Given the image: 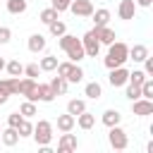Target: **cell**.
<instances>
[{
    "mask_svg": "<svg viewBox=\"0 0 153 153\" xmlns=\"http://www.w3.org/2000/svg\"><path fill=\"white\" fill-rule=\"evenodd\" d=\"M127 60H129V45L124 41H112L108 45V53L103 57V65L108 69H112V67H122Z\"/></svg>",
    "mask_w": 153,
    "mask_h": 153,
    "instance_id": "6da1fadb",
    "label": "cell"
},
{
    "mask_svg": "<svg viewBox=\"0 0 153 153\" xmlns=\"http://www.w3.org/2000/svg\"><path fill=\"white\" fill-rule=\"evenodd\" d=\"M57 45L67 53V57L72 60V62H81L84 57H86V53H84V45H81V38H76L74 33H62L60 38H57Z\"/></svg>",
    "mask_w": 153,
    "mask_h": 153,
    "instance_id": "7a4b0ae2",
    "label": "cell"
},
{
    "mask_svg": "<svg viewBox=\"0 0 153 153\" xmlns=\"http://www.w3.org/2000/svg\"><path fill=\"white\" fill-rule=\"evenodd\" d=\"M31 136H33L36 146H48V143L53 141V122H48V120H38V122L33 124Z\"/></svg>",
    "mask_w": 153,
    "mask_h": 153,
    "instance_id": "3957f363",
    "label": "cell"
},
{
    "mask_svg": "<svg viewBox=\"0 0 153 153\" xmlns=\"http://www.w3.org/2000/svg\"><path fill=\"white\" fill-rule=\"evenodd\" d=\"M108 143H110L112 151H127L129 136H127V131L120 124H115V127H108Z\"/></svg>",
    "mask_w": 153,
    "mask_h": 153,
    "instance_id": "277c9868",
    "label": "cell"
},
{
    "mask_svg": "<svg viewBox=\"0 0 153 153\" xmlns=\"http://www.w3.org/2000/svg\"><path fill=\"white\" fill-rule=\"evenodd\" d=\"M81 45H84L86 57H98V53H100V41H98V36H96L93 29H88V31L81 36Z\"/></svg>",
    "mask_w": 153,
    "mask_h": 153,
    "instance_id": "5b68a950",
    "label": "cell"
},
{
    "mask_svg": "<svg viewBox=\"0 0 153 153\" xmlns=\"http://www.w3.org/2000/svg\"><path fill=\"white\" fill-rule=\"evenodd\" d=\"M127 81H129V69H127L124 65L110 69V74H108V84H110L112 88H122Z\"/></svg>",
    "mask_w": 153,
    "mask_h": 153,
    "instance_id": "8992f818",
    "label": "cell"
},
{
    "mask_svg": "<svg viewBox=\"0 0 153 153\" xmlns=\"http://www.w3.org/2000/svg\"><path fill=\"white\" fill-rule=\"evenodd\" d=\"M93 2L91 0H72L69 2V12L74 14V17H79V19H86V17H91L93 14Z\"/></svg>",
    "mask_w": 153,
    "mask_h": 153,
    "instance_id": "52a82bcc",
    "label": "cell"
},
{
    "mask_svg": "<svg viewBox=\"0 0 153 153\" xmlns=\"http://www.w3.org/2000/svg\"><path fill=\"white\" fill-rule=\"evenodd\" d=\"M79 148V139L69 131H60V139H57V151L60 153H69V151H76Z\"/></svg>",
    "mask_w": 153,
    "mask_h": 153,
    "instance_id": "ba28073f",
    "label": "cell"
},
{
    "mask_svg": "<svg viewBox=\"0 0 153 153\" xmlns=\"http://www.w3.org/2000/svg\"><path fill=\"white\" fill-rule=\"evenodd\" d=\"M131 112H134L136 117H148V115H153V100H151V98H136V100H131Z\"/></svg>",
    "mask_w": 153,
    "mask_h": 153,
    "instance_id": "9c48e42d",
    "label": "cell"
},
{
    "mask_svg": "<svg viewBox=\"0 0 153 153\" xmlns=\"http://www.w3.org/2000/svg\"><path fill=\"white\" fill-rule=\"evenodd\" d=\"M36 79H31V76H24V79H19V96H24L26 100H33L36 103Z\"/></svg>",
    "mask_w": 153,
    "mask_h": 153,
    "instance_id": "30bf717a",
    "label": "cell"
},
{
    "mask_svg": "<svg viewBox=\"0 0 153 153\" xmlns=\"http://www.w3.org/2000/svg\"><path fill=\"white\" fill-rule=\"evenodd\" d=\"M136 2L134 0H120V5H117V17L120 19H124V22H131L134 17H136Z\"/></svg>",
    "mask_w": 153,
    "mask_h": 153,
    "instance_id": "8fae6325",
    "label": "cell"
},
{
    "mask_svg": "<svg viewBox=\"0 0 153 153\" xmlns=\"http://www.w3.org/2000/svg\"><path fill=\"white\" fill-rule=\"evenodd\" d=\"M45 45H48V41H45V36H43V33H31V36H29V41H26V48H29L33 55L43 53V50H45Z\"/></svg>",
    "mask_w": 153,
    "mask_h": 153,
    "instance_id": "7c38bea8",
    "label": "cell"
},
{
    "mask_svg": "<svg viewBox=\"0 0 153 153\" xmlns=\"http://www.w3.org/2000/svg\"><path fill=\"white\" fill-rule=\"evenodd\" d=\"M96 31V36H98V41H100V45H110L115 38H117V33H115V29H110L108 24L105 26H96L93 29Z\"/></svg>",
    "mask_w": 153,
    "mask_h": 153,
    "instance_id": "4fadbf2b",
    "label": "cell"
},
{
    "mask_svg": "<svg viewBox=\"0 0 153 153\" xmlns=\"http://www.w3.org/2000/svg\"><path fill=\"white\" fill-rule=\"evenodd\" d=\"M55 93L50 88V84H36V103H53Z\"/></svg>",
    "mask_w": 153,
    "mask_h": 153,
    "instance_id": "5bb4252c",
    "label": "cell"
},
{
    "mask_svg": "<svg viewBox=\"0 0 153 153\" xmlns=\"http://www.w3.org/2000/svg\"><path fill=\"white\" fill-rule=\"evenodd\" d=\"M0 143H5V146H17L19 143V131L14 129V127H5L2 131H0Z\"/></svg>",
    "mask_w": 153,
    "mask_h": 153,
    "instance_id": "9a60e30c",
    "label": "cell"
},
{
    "mask_svg": "<svg viewBox=\"0 0 153 153\" xmlns=\"http://www.w3.org/2000/svg\"><path fill=\"white\" fill-rule=\"evenodd\" d=\"M93 124H96V115H93V112L84 110V112H79V115H76V127H79V129L88 131V129H93Z\"/></svg>",
    "mask_w": 153,
    "mask_h": 153,
    "instance_id": "2e32d148",
    "label": "cell"
},
{
    "mask_svg": "<svg viewBox=\"0 0 153 153\" xmlns=\"http://www.w3.org/2000/svg\"><path fill=\"white\" fill-rule=\"evenodd\" d=\"M57 131H72L74 127H76V117L74 115H69V112H65V115H57Z\"/></svg>",
    "mask_w": 153,
    "mask_h": 153,
    "instance_id": "e0dca14e",
    "label": "cell"
},
{
    "mask_svg": "<svg viewBox=\"0 0 153 153\" xmlns=\"http://www.w3.org/2000/svg\"><path fill=\"white\" fill-rule=\"evenodd\" d=\"M146 55H151V53H148V45H143V43H134V45H129V60H134V62H143Z\"/></svg>",
    "mask_w": 153,
    "mask_h": 153,
    "instance_id": "ac0fdd59",
    "label": "cell"
},
{
    "mask_svg": "<svg viewBox=\"0 0 153 153\" xmlns=\"http://www.w3.org/2000/svg\"><path fill=\"white\" fill-rule=\"evenodd\" d=\"M100 122H103L105 127H115V124H120V122H122V115H120V110L108 108V110L100 115Z\"/></svg>",
    "mask_w": 153,
    "mask_h": 153,
    "instance_id": "d6986e66",
    "label": "cell"
},
{
    "mask_svg": "<svg viewBox=\"0 0 153 153\" xmlns=\"http://www.w3.org/2000/svg\"><path fill=\"white\" fill-rule=\"evenodd\" d=\"M50 88H53V93H55V96H65V93H67V88H69V81H67L65 76H60V74H57V76H53V79H50Z\"/></svg>",
    "mask_w": 153,
    "mask_h": 153,
    "instance_id": "ffe728a7",
    "label": "cell"
},
{
    "mask_svg": "<svg viewBox=\"0 0 153 153\" xmlns=\"http://www.w3.org/2000/svg\"><path fill=\"white\" fill-rule=\"evenodd\" d=\"M91 17H93V29H96V26H105V24L110 22V17H112V14H110V10H108V7H100V10H93V14H91Z\"/></svg>",
    "mask_w": 153,
    "mask_h": 153,
    "instance_id": "44dd1931",
    "label": "cell"
},
{
    "mask_svg": "<svg viewBox=\"0 0 153 153\" xmlns=\"http://www.w3.org/2000/svg\"><path fill=\"white\" fill-rule=\"evenodd\" d=\"M84 96L91 98V100H98V98L103 96V86H100L98 81H88V84L84 86Z\"/></svg>",
    "mask_w": 153,
    "mask_h": 153,
    "instance_id": "7402d4cb",
    "label": "cell"
},
{
    "mask_svg": "<svg viewBox=\"0 0 153 153\" xmlns=\"http://www.w3.org/2000/svg\"><path fill=\"white\" fill-rule=\"evenodd\" d=\"M5 7H7L10 14H24L26 7H29V2L26 0H5Z\"/></svg>",
    "mask_w": 153,
    "mask_h": 153,
    "instance_id": "603a6c76",
    "label": "cell"
},
{
    "mask_svg": "<svg viewBox=\"0 0 153 153\" xmlns=\"http://www.w3.org/2000/svg\"><path fill=\"white\" fill-rule=\"evenodd\" d=\"M69 84H79V81H84V69L79 67V62H72V67H69V72H67V76H65Z\"/></svg>",
    "mask_w": 153,
    "mask_h": 153,
    "instance_id": "cb8c5ba5",
    "label": "cell"
},
{
    "mask_svg": "<svg viewBox=\"0 0 153 153\" xmlns=\"http://www.w3.org/2000/svg\"><path fill=\"white\" fill-rule=\"evenodd\" d=\"M84 110H86V100H81V98H69V100H67V112H69V115L76 117V115L84 112Z\"/></svg>",
    "mask_w": 153,
    "mask_h": 153,
    "instance_id": "d4e9b609",
    "label": "cell"
},
{
    "mask_svg": "<svg viewBox=\"0 0 153 153\" xmlns=\"http://www.w3.org/2000/svg\"><path fill=\"white\" fill-rule=\"evenodd\" d=\"M38 19L48 26L50 22H55V19H60V12L55 10V7H45V10H41V14H38Z\"/></svg>",
    "mask_w": 153,
    "mask_h": 153,
    "instance_id": "484cf974",
    "label": "cell"
},
{
    "mask_svg": "<svg viewBox=\"0 0 153 153\" xmlns=\"http://www.w3.org/2000/svg\"><path fill=\"white\" fill-rule=\"evenodd\" d=\"M38 67H41V72H55V67H57V57H55V55H43L41 62H38Z\"/></svg>",
    "mask_w": 153,
    "mask_h": 153,
    "instance_id": "4316f807",
    "label": "cell"
},
{
    "mask_svg": "<svg viewBox=\"0 0 153 153\" xmlns=\"http://www.w3.org/2000/svg\"><path fill=\"white\" fill-rule=\"evenodd\" d=\"M5 69H7L10 76H22V74H24V65H22L19 60H10V62H5Z\"/></svg>",
    "mask_w": 153,
    "mask_h": 153,
    "instance_id": "83f0119b",
    "label": "cell"
},
{
    "mask_svg": "<svg viewBox=\"0 0 153 153\" xmlns=\"http://www.w3.org/2000/svg\"><path fill=\"white\" fill-rule=\"evenodd\" d=\"M19 112H22V117H33V115H38V108H36V103L33 100H24L22 105H19Z\"/></svg>",
    "mask_w": 153,
    "mask_h": 153,
    "instance_id": "f1b7e54d",
    "label": "cell"
},
{
    "mask_svg": "<svg viewBox=\"0 0 153 153\" xmlns=\"http://www.w3.org/2000/svg\"><path fill=\"white\" fill-rule=\"evenodd\" d=\"M48 31H50V36H55V38H60L65 31H67V26H65V22H60V19H55V22H50L48 24Z\"/></svg>",
    "mask_w": 153,
    "mask_h": 153,
    "instance_id": "f546056e",
    "label": "cell"
},
{
    "mask_svg": "<svg viewBox=\"0 0 153 153\" xmlns=\"http://www.w3.org/2000/svg\"><path fill=\"white\" fill-rule=\"evenodd\" d=\"M17 131H19V139H24V136H31V131H33V124H31V120H29V117H24V120L19 122Z\"/></svg>",
    "mask_w": 153,
    "mask_h": 153,
    "instance_id": "4dcf8cb0",
    "label": "cell"
},
{
    "mask_svg": "<svg viewBox=\"0 0 153 153\" xmlns=\"http://www.w3.org/2000/svg\"><path fill=\"white\" fill-rule=\"evenodd\" d=\"M146 79H148V76H146L143 69H134V72H129V84H134V86H141Z\"/></svg>",
    "mask_w": 153,
    "mask_h": 153,
    "instance_id": "1f68e13d",
    "label": "cell"
},
{
    "mask_svg": "<svg viewBox=\"0 0 153 153\" xmlns=\"http://www.w3.org/2000/svg\"><path fill=\"white\" fill-rule=\"evenodd\" d=\"M139 88H141V98H151L153 100V76H148Z\"/></svg>",
    "mask_w": 153,
    "mask_h": 153,
    "instance_id": "d6a6232c",
    "label": "cell"
},
{
    "mask_svg": "<svg viewBox=\"0 0 153 153\" xmlns=\"http://www.w3.org/2000/svg\"><path fill=\"white\" fill-rule=\"evenodd\" d=\"M124 96H127L129 100H136V98H141V88L127 81V84H124Z\"/></svg>",
    "mask_w": 153,
    "mask_h": 153,
    "instance_id": "836d02e7",
    "label": "cell"
},
{
    "mask_svg": "<svg viewBox=\"0 0 153 153\" xmlns=\"http://www.w3.org/2000/svg\"><path fill=\"white\" fill-rule=\"evenodd\" d=\"M41 74V67H38V62H31V65H24V76H31V79H36Z\"/></svg>",
    "mask_w": 153,
    "mask_h": 153,
    "instance_id": "e575fe53",
    "label": "cell"
},
{
    "mask_svg": "<svg viewBox=\"0 0 153 153\" xmlns=\"http://www.w3.org/2000/svg\"><path fill=\"white\" fill-rule=\"evenodd\" d=\"M22 120H24V117H22V112H19V110H17V112H10V115H7V127H14V129H17Z\"/></svg>",
    "mask_w": 153,
    "mask_h": 153,
    "instance_id": "d590c367",
    "label": "cell"
},
{
    "mask_svg": "<svg viewBox=\"0 0 153 153\" xmlns=\"http://www.w3.org/2000/svg\"><path fill=\"white\" fill-rule=\"evenodd\" d=\"M69 2H72V0H50V7H55V10L62 14V12L69 10Z\"/></svg>",
    "mask_w": 153,
    "mask_h": 153,
    "instance_id": "8d00e7d4",
    "label": "cell"
},
{
    "mask_svg": "<svg viewBox=\"0 0 153 153\" xmlns=\"http://www.w3.org/2000/svg\"><path fill=\"white\" fill-rule=\"evenodd\" d=\"M10 38H12V29L10 26H0V45L10 43Z\"/></svg>",
    "mask_w": 153,
    "mask_h": 153,
    "instance_id": "74e56055",
    "label": "cell"
},
{
    "mask_svg": "<svg viewBox=\"0 0 153 153\" xmlns=\"http://www.w3.org/2000/svg\"><path fill=\"white\" fill-rule=\"evenodd\" d=\"M141 65H143V72H146V76H153V57H151V55H146Z\"/></svg>",
    "mask_w": 153,
    "mask_h": 153,
    "instance_id": "f35d334b",
    "label": "cell"
},
{
    "mask_svg": "<svg viewBox=\"0 0 153 153\" xmlns=\"http://www.w3.org/2000/svg\"><path fill=\"white\" fill-rule=\"evenodd\" d=\"M7 100H10V93H7V91H5L2 86H0V105H5Z\"/></svg>",
    "mask_w": 153,
    "mask_h": 153,
    "instance_id": "ab89813d",
    "label": "cell"
},
{
    "mask_svg": "<svg viewBox=\"0 0 153 153\" xmlns=\"http://www.w3.org/2000/svg\"><path fill=\"white\" fill-rule=\"evenodd\" d=\"M136 2V7H151L153 5V0H134Z\"/></svg>",
    "mask_w": 153,
    "mask_h": 153,
    "instance_id": "60d3db41",
    "label": "cell"
},
{
    "mask_svg": "<svg viewBox=\"0 0 153 153\" xmlns=\"http://www.w3.org/2000/svg\"><path fill=\"white\" fill-rule=\"evenodd\" d=\"M2 69H5V60L0 57V72H2Z\"/></svg>",
    "mask_w": 153,
    "mask_h": 153,
    "instance_id": "b9f144b4",
    "label": "cell"
},
{
    "mask_svg": "<svg viewBox=\"0 0 153 153\" xmlns=\"http://www.w3.org/2000/svg\"><path fill=\"white\" fill-rule=\"evenodd\" d=\"M0 131H2V129H0Z\"/></svg>",
    "mask_w": 153,
    "mask_h": 153,
    "instance_id": "7bdbcfd3",
    "label": "cell"
}]
</instances>
